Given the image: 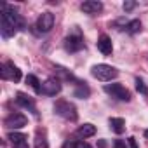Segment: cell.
<instances>
[{
  "label": "cell",
  "instance_id": "cell-13",
  "mask_svg": "<svg viewBox=\"0 0 148 148\" xmlns=\"http://www.w3.org/2000/svg\"><path fill=\"white\" fill-rule=\"evenodd\" d=\"M94 134H96V125H92V124H84V125H80V127L75 131V136L80 138V139L91 138V136H94Z\"/></svg>",
  "mask_w": 148,
  "mask_h": 148
},
{
  "label": "cell",
  "instance_id": "cell-2",
  "mask_svg": "<svg viewBox=\"0 0 148 148\" xmlns=\"http://www.w3.org/2000/svg\"><path fill=\"white\" fill-rule=\"evenodd\" d=\"M91 73H92L94 79H98V80H101V82H110V80L117 79V75H119L117 68H113V66H110V64H105V63L94 64V66L91 68Z\"/></svg>",
  "mask_w": 148,
  "mask_h": 148
},
{
  "label": "cell",
  "instance_id": "cell-18",
  "mask_svg": "<svg viewBox=\"0 0 148 148\" xmlns=\"http://www.w3.org/2000/svg\"><path fill=\"white\" fill-rule=\"evenodd\" d=\"M26 84H28L35 92L40 94V87H42V86H40V82H38V79H37L35 75H28V77H26Z\"/></svg>",
  "mask_w": 148,
  "mask_h": 148
},
{
  "label": "cell",
  "instance_id": "cell-7",
  "mask_svg": "<svg viewBox=\"0 0 148 148\" xmlns=\"http://www.w3.org/2000/svg\"><path fill=\"white\" fill-rule=\"evenodd\" d=\"M59 91H61L59 79H47L40 87V94H45V96H56L59 94Z\"/></svg>",
  "mask_w": 148,
  "mask_h": 148
},
{
  "label": "cell",
  "instance_id": "cell-10",
  "mask_svg": "<svg viewBox=\"0 0 148 148\" xmlns=\"http://www.w3.org/2000/svg\"><path fill=\"white\" fill-rule=\"evenodd\" d=\"M16 103H18L19 106H23V108L30 110L35 117H38L37 106H35V103H33V99H32L30 96H26V94H23V92H18V96H16Z\"/></svg>",
  "mask_w": 148,
  "mask_h": 148
},
{
  "label": "cell",
  "instance_id": "cell-5",
  "mask_svg": "<svg viewBox=\"0 0 148 148\" xmlns=\"http://www.w3.org/2000/svg\"><path fill=\"white\" fill-rule=\"evenodd\" d=\"M105 92L106 94H110L112 98H115V99H119V101H131V92L122 86V84H106L105 87Z\"/></svg>",
  "mask_w": 148,
  "mask_h": 148
},
{
  "label": "cell",
  "instance_id": "cell-16",
  "mask_svg": "<svg viewBox=\"0 0 148 148\" xmlns=\"http://www.w3.org/2000/svg\"><path fill=\"white\" fill-rule=\"evenodd\" d=\"M124 30H125L127 33L134 35V33L141 32V21H139V19H131V21L125 23V28H124Z\"/></svg>",
  "mask_w": 148,
  "mask_h": 148
},
{
  "label": "cell",
  "instance_id": "cell-20",
  "mask_svg": "<svg viewBox=\"0 0 148 148\" xmlns=\"http://www.w3.org/2000/svg\"><path fill=\"white\" fill-rule=\"evenodd\" d=\"M64 148H91L87 143H84V141H66L64 143Z\"/></svg>",
  "mask_w": 148,
  "mask_h": 148
},
{
  "label": "cell",
  "instance_id": "cell-22",
  "mask_svg": "<svg viewBox=\"0 0 148 148\" xmlns=\"http://www.w3.org/2000/svg\"><path fill=\"white\" fill-rule=\"evenodd\" d=\"M122 7H124V11H125V12H131V11L136 7V2H132V0H127V2H124V5H122Z\"/></svg>",
  "mask_w": 148,
  "mask_h": 148
},
{
  "label": "cell",
  "instance_id": "cell-15",
  "mask_svg": "<svg viewBox=\"0 0 148 148\" xmlns=\"http://www.w3.org/2000/svg\"><path fill=\"white\" fill-rule=\"evenodd\" d=\"M89 94H91V89H89L86 84H79V86L75 87V91H73V96H75V98H80V99L89 98Z\"/></svg>",
  "mask_w": 148,
  "mask_h": 148
},
{
  "label": "cell",
  "instance_id": "cell-1",
  "mask_svg": "<svg viewBox=\"0 0 148 148\" xmlns=\"http://www.w3.org/2000/svg\"><path fill=\"white\" fill-rule=\"evenodd\" d=\"M2 16H0V32H2L4 38H11L18 33V30H21L25 26L23 18L16 12L14 7H9L7 4H2Z\"/></svg>",
  "mask_w": 148,
  "mask_h": 148
},
{
  "label": "cell",
  "instance_id": "cell-17",
  "mask_svg": "<svg viewBox=\"0 0 148 148\" xmlns=\"http://www.w3.org/2000/svg\"><path fill=\"white\" fill-rule=\"evenodd\" d=\"M7 139H11L12 145H16V143H23V141H26L28 136L23 134V132H18V131H11V132L7 134Z\"/></svg>",
  "mask_w": 148,
  "mask_h": 148
},
{
  "label": "cell",
  "instance_id": "cell-12",
  "mask_svg": "<svg viewBox=\"0 0 148 148\" xmlns=\"http://www.w3.org/2000/svg\"><path fill=\"white\" fill-rule=\"evenodd\" d=\"M98 51L101 52V54H105V56H110L112 52H113V45H112V38L108 37V35H101L99 38H98Z\"/></svg>",
  "mask_w": 148,
  "mask_h": 148
},
{
  "label": "cell",
  "instance_id": "cell-26",
  "mask_svg": "<svg viewBox=\"0 0 148 148\" xmlns=\"http://www.w3.org/2000/svg\"><path fill=\"white\" fill-rule=\"evenodd\" d=\"M12 148H30V146H28L26 141H23V143H16V145H12Z\"/></svg>",
  "mask_w": 148,
  "mask_h": 148
},
{
  "label": "cell",
  "instance_id": "cell-8",
  "mask_svg": "<svg viewBox=\"0 0 148 148\" xmlns=\"http://www.w3.org/2000/svg\"><path fill=\"white\" fill-rule=\"evenodd\" d=\"M26 122H28V119H26L23 113H11V115L5 119L4 124H5L7 129H14V131H18V129H21V127H25Z\"/></svg>",
  "mask_w": 148,
  "mask_h": 148
},
{
  "label": "cell",
  "instance_id": "cell-11",
  "mask_svg": "<svg viewBox=\"0 0 148 148\" xmlns=\"http://www.w3.org/2000/svg\"><path fill=\"white\" fill-rule=\"evenodd\" d=\"M80 9H82L86 14L94 16V14H98V12H101V11H103V4H101V2H98V0H86V2H82V4H80Z\"/></svg>",
  "mask_w": 148,
  "mask_h": 148
},
{
  "label": "cell",
  "instance_id": "cell-21",
  "mask_svg": "<svg viewBox=\"0 0 148 148\" xmlns=\"http://www.w3.org/2000/svg\"><path fill=\"white\" fill-rule=\"evenodd\" d=\"M136 91H138L139 94H145V96H148V86H146L143 80H139V79H136Z\"/></svg>",
  "mask_w": 148,
  "mask_h": 148
},
{
  "label": "cell",
  "instance_id": "cell-24",
  "mask_svg": "<svg viewBox=\"0 0 148 148\" xmlns=\"http://www.w3.org/2000/svg\"><path fill=\"white\" fill-rule=\"evenodd\" d=\"M113 148H127V145H125V141H122V139H115V141H113Z\"/></svg>",
  "mask_w": 148,
  "mask_h": 148
},
{
  "label": "cell",
  "instance_id": "cell-14",
  "mask_svg": "<svg viewBox=\"0 0 148 148\" xmlns=\"http://www.w3.org/2000/svg\"><path fill=\"white\" fill-rule=\"evenodd\" d=\"M110 129L115 132V134H122L124 131H125V120L124 119H120V117H113V119H110Z\"/></svg>",
  "mask_w": 148,
  "mask_h": 148
},
{
  "label": "cell",
  "instance_id": "cell-4",
  "mask_svg": "<svg viewBox=\"0 0 148 148\" xmlns=\"http://www.w3.org/2000/svg\"><path fill=\"white\" fill-rule=\"evenodd\" d=\"M0 77L4 80H11V82H19L21 80V70L12 63V61H7L0 66Z\"/></svg>",
  "mask_w": 148,
  "mask_h": 148
},
{
  "label": "cell",
  "instance_id": "cell-9",
  "mask_svg": "<svg viewBox=\"0 0 148 148\" xmlns=\"http://www.w3.org/2000/svg\"><path fill=\"white\" fill-rule=\"evenodd\" d=\"M63 44H64V49L68 52H79L84 47V40H82L80 35H70V37L64 38Z\"/></svg>",
  "mask_w": 148,
  "mask_h": 148
},
{
  "label": "cell",
  "instance_id": "cell-3",
  "mask_svg": "<svg viewBox=\"0 0 148 148\" xmlns=\"http://www.w3.org/2000/svg\"><path fill=\"white\" fill-rule=\"evenodd\" d=\"M54 113L59 115L61 119H64V120H71V122H73V120H77V117H79L75 105L70 103V101H58V103L54 105Z\"/></svg>",
  "mask_w": 148,
  "mask_h": 148
},
{
  "label": "cell",
  "instance_id": "cell-25",
  "mask_svg": "<svg viewBox=\"0 0 148 148\" xmlns=\"http://www.w3.org/2000/svg\"><path fill=\"white\" fill-rule=\"evenodd\" d=\"M127 145H129V148H138V143H136V138H132V136H131V138L127 139Z\"/></svg>",
  "mask_w": 148,
  "mask_h": 148
},
{
  "label": "cell",
  "instance_id": "cell-23",
  "mask_svg": "<svg viewBox=\"0 0 148 148\" xmlns=\"http://www.w3.org/2000/svg\"><path fill=\"white\" fill-rule=\"evenodd\" d=\"M56 70H58V73H59V75H61V77H64V79H68V80H71V79H73V77H71V73H68V71H66L64 68H61V66H58Z\"/></svg>",
  "mask_w": 148,
  "mask_h": 148
},
{
  "label": "cell",
  "instance_id": "cell-27",
  "mask_svg": "<svg viewBox=\"0 0 148 148\" xmlns=\"http://www.w3.org/2000/svg\"><path fill=\"white\" fill-rule=\"evenodd\" d=\"M145 136H146V138H148V129H146V131H145Z\"/></svg>",
  "mask_w": 148,
  "mask_h": 148
},
{
  "label": "cell",
  "instance_id": "cell-19",
  "mask_svg": "<svg viewBox=\"0 0 148 148\" xmlns=\"http://www.w3.org/2000/svg\"><path fill=\"white\" fill-rule=\"evenodd\" d=\"M35 148H49L47 139L42 132H37V136H35Z\"/></svg>",
  "mask_w": 148,
  "mask_h": 148
},
{
  "label": "cell",
  "instance_id": "cell-6",
  "mask_svg": "<svg viewBox=\"0 0 148 148\" xmlns=\"http://www.w3.org/2000/svg\"><path fill=\"white\" fill-rule=\"evenodd\" d=\"M35 28L40 33H49L54 28V14L52 12H42L35 23Z\"/></svg>",
  "mask_w": 148,
  "mask_h": 148
}]
</instances>
